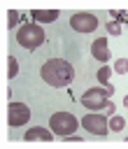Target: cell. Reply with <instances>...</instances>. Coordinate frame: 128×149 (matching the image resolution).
<instances>
[{
	"instance_id": "cell-9",
	"label": "cell",
	"mask_w": 128,
	"mask_h": 149,
	"mask_svg": "<svg viewBox=\"0 0 128 149\" xmlns=\"http://www.w3.org/2000/svg\"><path fill=\"white\" fill-rule=\"evenodd\" d=\"M23 140H26V142H33V140H40V142H49V140H54V133H51V128L33 126L30 130H26V133H23Z\"/></svg>"
},
{
	"instance_id": "cell-10",
	"label": "cell",
	"mask_w": 128,
	"mask_h": 149,
	"mask_svg": "<svg viewBox=\"0 0 128 149\" xmlns=\"http://www.w3.org/2000/svg\"><path fill=\"white\" fill-rule=\"evenodd\" d=\"M30 16H33V21H37V23H54V21L61 16V12H58V9H33Z\"/></svg>"
},
{
	"instance_id": "cell-2",
	"label": "cell",
	"mask_w": 128,
	"mask_h": 149,
	"mask_svg": "<svg viewBox=\"0 0 128 149\" xmlns=\"http://www.w3.org/2000/svg\"><path fill=\"white\" fill-rule=\"evenodd\" d=\"M44 40H47V35H44L42 26H37V23H23L16 30V44L23 47V49H28V51L42 47Z\"/></svg>"
},
{
	"instance_id": "cell-5",
	"label": "cell",
	"mask_w": 128,
	"mask_h": 149,
	"mask_svg": "<svg viewBox=\"0 0 128 149\" xmlns=\"http://www.w3.org/2000/svg\"><path fill=\"white\" fill-rule=\"evenodd\" d=\"M79 123H81L84 130H88L91 135H98V137L109 133V119L105 114H100V112H86L79 119Z\"/></svg>"
},
{
	"instance_id": "cell-3",
	"label": "cell",
	"mask_w": 128,
	"mask_h": 149,
	"mask_svg": "<svg viewBox=\"0 0 128 149\" xmlns=\"http://www.w3.org/2000/svg\"><path fill=\"white\" fill-rule=\"evenodd\" d=\"M112 93H114V86L107 84L102 88H86L79 98V102L88 109V112H95V109H105V105L112 100Z\"/></svg>"
},
{
	"instance_id": "cell-12",
	"label": "cell",
	"mask_w": 128,
	"mask_h": 149,
	"mask_svg": "<svg viewBox=\"0 0 128 149\" xmlns=\"http://www.w3.org/2000/svg\"><path fill=\"white\" fill-rule=\"evenodd\" d=\"M123 128H126V119H123V116H119V114L109 116V130L119 133V130H123Z\"/></svg>"
},
{
	"instance_id": "cell-16",
	"label": "cell",
	"mask_w": 128,
	"mask_h": 149,
	"mask_svg": "<svg viewBox=\"0 0 128 149\" xmlns=\"http://www.w3.org/2000/svg\"><path fill=\"white\" fill-rule=\"evenodd\" d=\"M114 112H116V107H114V102L109 100V102L105 105V116H114Z\"/></svg>"
},
{
	"instance_id": "cell-11",
	"label": "cell",
	"mask_w": 128,
	"mask_h": 149,
	"mask_svg": "<svg viewBox=\"0 0 128 149\" xmlns=\"http://www.w3.org/2000/svg\"><path fill=\"white\" fill-rule=\"evenodd\" d=\"M112 72H114V68H109V65H100V68H98V72H95V77H98V81H100L102 86H107V84H109Z\"/></svg>"
},
{
	"instance_id": "cell-6",
	"label": "cell",
	"mask_w": 128,
	"mask_h": 149,
	"mask_svg": "<svg viewBox=\"0 0 128 149\" xmlns=\"http://www.w3.org/2000/svg\"><path fill=\"white\" fill-rule=\"evenodd\" d=\"M70 28L77 33H93L98 28V16L93 12H74L70 16Z\"/></svg>"
},
{
	"instance_id": "cell-8",
	"label": "cell",
	"mask_w": 128,
	"mask_h": 149,
	"mask_svg": "<svg viewBox=\"0 0 128 149\" xmlns=\"http://www.w3.org/2000/svg\"><path fill=\"white\" fill-rule=\"evenodd\" d=\"M91 56L95 61H100L102 65H107V61L112 58V49L107 44V37H98V40L91 42Z\"/></svg>"
},
{
	"instance_id": "cell-15",
	"label": "cell",
	"mask_w": 128,
	"mask_h": 149,
	"mask_svg": "<svg viewBox=\"0 0 128 149\" xmlns=\"http://www.w3.org/2000/svg\"><path fill=\"white\" fill-rule=\"evenodd\" d=\"M105 28H107V33H109V35H114V37H119V35H121V23H119V21H107V26H105Z\"/></svg>"
},
{
	"instance_id": "cell-17",
	"label": "cell",
	"mask_w": 128,
	"mask_h": 149,
	"mask_svg": "<svg viewBox=\"0 0 128 149\" xmlns=\"http://www.w3.org/2000/svg\"><path fill=\"white\" fill-rule=\"evenodd\" d=\"M7 16H9V26H14V23L19 21V12H14V9H12V12L7 14Z\"/></svg>"
},
{
	"instance_id": "cell-1",
	"label": "cell",
	"mask_w": 128,
	"mask_h": 149,
	"mask_svg": "<svg viewBox=\"0 0 128 149\" xmlns=\"http://www.w3.org/2000/svg\"><path fill=\"white\" fill-rule=\"evenodd\" d=\"M40 77L44 84H49L54 88H63L74 81V68L65 58H49L40 65Z\"/></svg>"
},
{
	"instance_id": "cell-4",
	"label": "cell",
	"mask_w": 128,
	"mask_h": 149,
	"mask_svg": "<svg viewBox=\"0 0 128 149\" xmlns=\"http://www.w3.org/2000/svg\"><path fill=\"white\" fill-rule=\"evenodd\" d=\"M79 119L72 114V112H54L51 119H49V128L54 135L58 137H67V135H74V130L79 128Z\"/></svg>"
},
{
	"instance_id": "cell-18",
	"label": "cell",
	"mask_w": 128,
	"mask_h": 149,
	"mask_svg": "<svg viewBox=\"0 0 128 149\" xmlns=\"http://www.w3.org/2000/svg\"><path fill=\"white\" fill-rule=\"evenodd\" d=\"M123 107H126V109H128V93H126V95H123Z\"/></svg>"
},
{
	"instance_id": "cell-7",
	"label": "cell",
	"mask_w": 128,
	"mask_h": 149,
	"mask_svg": "<svg viewBox=\"0 0 128 149\" xmlns=\"http://www.w3.org/2000/svg\"><path fill=\"white\" fill-rule=\"evenodd\" d=\"M30 121V107L26 102H9L7 107V123L12 128H19V126H26Z\"/></svg>"
},
{
	"instance_id": "cell-13",
	"label": "cell",
	"mask_w": 128,
	"mask_h": 149,
	"mask_svg": "<svg viewBox=\"0 0 128 149\" xmlns=\"http://www.w3.org/2000/svg\"><path fill=\"white\" fill-rule=\"evenodd\" d=\"M114 72L116 74H128V58H116L114 61Z\"/></svg>"
},
{
	"instance_id": "cell-14",
	"label": "cell",
	"mask_w": 128,
	"mask_h": 149,
	"mask_svg": "<svg viewBox=\"0 0 128 149\" xmlns=\"http://www.w3.org/2000/svg\"><path fill=\"white\" fill-rule=\"evenodd\" d=\"M19 74V63H16V58L14 56H9V63H7V77H16Z\"/></svg>"
}]
</instances>
